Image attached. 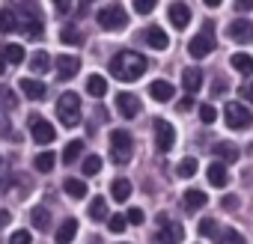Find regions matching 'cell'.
<instances>
[{
  "mask_svg": "<svg viewBox=\"0 0 253 244\" xmlns=\"http://www.w3.org/2000/svg\"><path fill=\"white\" fill-rule=\"evenodd\" d=\"M6 72V60H3V54H0V75Z\"/></svg>",
  "mask_w": 253,
  "mask_h": 244,
  "instance_id": "f907efd6",
  "label": "cell"
},
{
  "mask_svg": "<svg viewBox=\"0 0 253 244\" xmlns=\"http://www.w3.org/2000/svg\"><path fill=\"white\" fill-rule=\"evenodd\" d=\"M182 86H185L188 95H197L200 86H203V72L200 69H185L182 72Z\"/></svg>",
  "mask_w": 253,
  "mask_h": 244,
  "instance_id": "ac0fdd59",
  "label": "cell"
},
{
  "mask_svg": "<svg viewBox=\"0 0 253 244\" xmlns=\"http://www.w3.org/2000/svg\"><path fill=\"white\" fill-rule=\"evenodd\" d=\"M21 12H24V18L18 21V30H24L30 39H42L45 27H42V18L36 15V9L33 6H21Z\"/></svg>",
  "mask_w": 253,
  "mask_h": 244,
  "instance_id": "30bf717a",
  "label": "cell"
},
{
  "mask_svg": "<svg viewBox=\"0 0 253 244\" xmlns=\"http://www.w3.org/2000/svg\"><path fill=\"white\" fill-rule=\"evenodd\" d=\"M30 69H33V72H39V75H45V72L51 69V57H48V54H42V51H39V54H33V57H30Z\"/></svg>",
  "mask_w": 253,
  "mask_h": 244,
  "instance_id": "d6a6232c",
  "label": "cell"
},
{
  "mask_svg": "<svg viewBox=\"0 0 253 244\" xmlns=\"http://www.w3.org/2000/svg\"><path fill=\"white\" fill-rule=\"evenodd\" d=\"M125 220H128V223H134V226H140V223L146 220V214H143L140 208H128V211H125Z\"/></svg>",
  "mask_w": 253,
  "mask_h": 244,
  "instance_id": "60d3db41",
  "label": "cell"
},
{
  "mask_svg": "<svg viewBox=\"0 0 253 244\" xmlns=\"http://www.w3.org/2000/svg\"><path fill=\"white\" fill-rule=\"evenodd\" d=\"M9 244H33V235H30L27 229H15V232L9 235Z\"/></svg>",
  "mask_w": 253,
  "mask_h": 244,
  "instance_id": "f35d334b",
  "label": "cell"
},
{
  "mask_svg": "<svg viewBox=\"0 0 253 244\" xmlns=\"http://www.w3.org/2000/svg\"><path fill=\"white\" fill-rule=\"evenodd\" d=\"M0 30H3V33H15V30H18V15H15V9H0Z\"/></svg>",
  "mask_w": 253,
  "mask_h": 244,
  "instance_id": "484cf974",
  "label": "cell"
},
{
  "mask_svg": "<svg viewBox=\"0 0 253 244\" xmlns=\"http://www.w3.org/2000/svg\"><path fill=\"white\" fill-rule=\"evenodd\" d=\"M116 110H119L122 119H134L140 113V98L134 92H119L116 95Z\"/></svg>",
  "mask_w": 253,
  "mask_h": 244,
  "instance_id": "7c38bea8",
  "label": "cell"
},
{
  "mask_svg": "<svg viewBox=\"0 0 253 244\" xmlns=\"http://www.w3.org/2000/svg\"><path fill=\"white\" fill-rule=\"evenodd\" d=\"M110 197H113L116 203H125V200L131 197V182L122 179V176H116V179L110 182Z\"/></svg>",
  "mask_w": 253,
  "mask_h": 244,
  "instance_id": "d6986e66",
  "label": "cell"
},
{
  "mask_svg": "<svg viewBox=\"0 0 253 244\" xmlns=\"http://www.w3.org/2000/svg\"><path fill=\"white\" fill-rule=\"evenodd\" d=\"M81 170H84V176H95V173H101V158H98V155H86Z\"/></svg>",
  "mask_w": 253,
  "mask_h": 244,
  "instance_id": "e575fe53",
  "label": "cell"
},
{
  "mask_svg": "<svg viewBox=\"0 0 253 244\" xmlns=\"http://www.w3.org/2000/svg\"><path fill=\"white\" fill-rule=\"evenodd\" d=\"M30 134H33V140H36V143H42V146L54 143V137H57L54 125H51L48 119H42L39 113H33V116H30Z\"/></svg>",
  "mask_w": 253,
  "mask_h": 244,
  "instance_id": "ba28073f",
  "label": "cell"
},
{
  "mask_svg": "<svg viewBox=\"0 0 253 244\" xmlns=\"http://www.w3.org/2000/svg\"><path fill=\"white\" fill-rule=\"evenodd\" d=\"M241 95H244V98H247V101H253V83H247V86H244V89H241Z\"/></svg>",
  "mask_w": 253,
  "mask_h": 244,
  "instance_id": "c3c4849f",
  "label": "cell"
},
{
  "mask_svg": "<svg viewBox=\"0 0 253 244\" xmlns=\"http://www.w3.org/2000/svg\"><path fill=\"white\" fill-rule=\"evenodd\" d=\"M206 176H209V182H211V185H217V188H223V185L229 182V176H226V167H223V164H217V161H214V164H209Z\"/></svg>",
  "mask_w": 253,
  "mask_h": 244,
  "instance_id": "603a6c76",
  "label": "cell"
},
{
  "mask_svg": "<svg viewBox=\"0 0 253 244\" xmlns=\"http://www.w3.org/2000/svg\"><path fill=\"white\" fill-rule=\"evenodd\" d=\"M206 203H209V197L203 191H185V208L194 211V208H203Z\"/></svg>",
  "mask_w": 253,
  "mask_h": 244,
  "instance_id": "f546056e",
  "label": "cell"
},
{
  "mask_svg": "<svg viewBox=\"0 0 253 244\" xmlns=\"http://www.w3.org/2000/svg\"><path fill=\"white\" fill-rule=\"evenodd\" d=\"M152 128H155V146L158 152H170L176 143V128L170 125L167 119H152Z\"/></svg>",
  "mask_w": 253,
  "mask_h": 244,
  "instance_id": "52a82bcc",
  "label": "cell"
},
{
  "mask_svg": "<svg viewBox=\"0 0 253 244\" xmlns=\"http://www.w3.org/2000/svg\"><path fill=\"white\" fill-rule=\"evenodd\" d=\"M63 191H66L72 200H84V197H86V185H84V179H75V176H69V179L63 182Z\"/></svg>",
  "mask_w": 253,
  "mask_h": 244,
  "instance_id": "7402d4cb",
  "label": "cell"
},
{
  "mask_svg": "<svg viewBox=\"0 0 253 244\" xmlns=\"http://www.w3.org/2000/svg\"><path fill=\"white\" fill-rule=\"evenodd\" d=\"M149 95H152L155 101H170L176 92H173V83H170V81H152V83H149Z\"/></svg>",
  "mask_w": 253,
  "mask_h": 244,
  "instance_id": "ffe728a7",
  "label": "cell"
},
{
  "mask_svg": "<svg viewBox=\"0 0 253 244\" xmlns=\"http://www.w3.org/2000/svg\"><path fill=\"white\" fill-rule=\"evenodd\" d=\"M54 164H57V155H54V152H39L36 161H33V167H36L39 173H51Z\"/></svg>",
  "mask_w": 253,
  "mask_h": 244,
  "instance_id": "f1b7e54d",
  "label": "cell"
},
{
  "mask_svg": "<svg viewBox=\"0 0 253 244\" xmlns=\"http://www.w3.org/2000/svg\"><path fill=\"white\" fill-rule=\"evenodd\" d=\"M235 205H238L235 197H223V208H235Z\"/></svg>",
  "mask_w": 253,
  "mask_h": 244,
  "instance_id": "7dc6e473",
  "label": "cell"
},
{
  "mask_svg": "<svg viewBox=\"0 0 253 244\" xmlns=\"http://www.w3.org/2000/svg\"><path fill=\"white\" fill-rule=\"evenodd\" d=\"M128 24V12L122 9V3H110L104 9H98V27L107 30V33H116V30H125Z\"/></svg>",
  "mask_w": 253,
  "mask_h": 244,
  "instance_id": "277c9868",
  "label": "cell"
},
{
  "mask_svg": "<svg viewBox=\"0 0 253 244\" xmlns=\"http://www.w3.org/2000/svg\"><path fill=\"white\" fill-rule=\"evenodd\" d=\"M75 235H78V220L69 217V220H63L60 229H57V244H72Z\"/></svg>",
  "mask_w": 253,
  "mask_h": 244,
  "instance_id": "44dd1931",
  "label": "cell"
},
{
  "mask_svg": "<svg viewBox=\"0 0 253 244\" xmlns=\"http://www.w3.org/2000/svg\"><path fill=\"white\" fill-rule=\"evenodd\" d=\"M57 119L63 122L66 128H75L81 122V95L75 92H63L57 101Z\"/></svg>",
  "mask_w": 253,
  "mask_h": 244,
  "instance_id": "3957f363",
  "label": "cell"
},
{
  "mask_svg": "<svg viewBox=\"0 0 253 244\" xmlns=\"http://www.w3.org/2000/svg\"><path fill=\"white\" fill-rule=\"evenodd\" d=\"M229 39L232 42H250L253 39V21H247V18H235L232 24H229Z\"/></svg>",
  "mask_w": 253,
  "mask_h": 244,
  "instance_id": "5bb4252c",
  "label": "cell"
},
{
  "mask_svg": "<svg viewBox=\"0 0 253 244\" xmlns=\"http://www.w3.org/2000/svg\"><path fill=\"white\" fill-rule=\"evenodd\" d=\"M30 223H33L36 229H48V226H51V214H48V208L33 205V208H30Z\"/></svg>",
  "mask_w": 253,
  "mask_h": 244,
  "instance_id": "d4e9b609",
  "label": "cell"
},
{
  "mask_svg": "<svg viewBox=\"0 0 253 244\" xmlns=\"http://www.w3.org/2000/svg\"><path fill=\"white\" fill-rule=\"evenodd\" d=\"M60 39H63L66 45H81V42H84V36H81V30H78V27H63Z\"/></svg>",
  "mask_w": 253,
  "mask_h": 244,
  "instance_id": "8d00e7d4",
  "label": "cell"
},
{
  "mask_svg": "<svg viewBox=\"0 0 253 244\" xmlns=\"http://www.w3.org/2000/svg\"><path fill=\"white\" fill-rule=\"evenodd\" d=\"M146 72V57H140L137 51H119L110 60V75L122 83H134L140 81V75Z\"/></svg>",
  "mask_w": 253,
  "mask_h": 244,
  "instance_id": "6da1fadb",
  "label": "cell"
},
{
  "mask_svg": "<svg viewBox=\"0 0 253 244\" xmlns=\"http://www.w3.org/2000/svg\"><path fill=\"white\" fill-rule=\"evenodd\" d=\"M81 155H84V140H72V143H66V149H63V164H75Z\"/></svg>",
  "mask_w": 253,
  "mask_h": 244,
  "instance_id": "4316f807",
  "label": "cell"
},
{
  "mask_svg": "<svg viewBox=\"0 0 253 244\" xmlns=\"http://www.w3.org/2000/svg\"><path fill=\"white\" fill-rule=\"evenodd\" d=\"M223 244H247V241H244V238H241L235 229H226V238H223Z\"/></svg>",
  "mask_w": 253,
  "mask_h": 244,
  "instance_id": "ee69618b",
  "label": "cell"
},
{
  "mask_svg": "<svg viewBox=\"0 0 253 244\" xmlns=\"http://www.w3.org/2000/svg\"><path fill=\"white\" fill-rule=\"evenodd\" d=\"M211 36H214V24L206 21V24H203V33L188 42V54H191L194 60H206V57L211 54V48H214V39H211Z\"/></svg>",
  "mask_w": 253,
  "mask_h": 244,
  "instance_id": "8992f818",
  "label": "cell"
},
{
  "mask_svg": "<svg viewBox=\"0 0 253 244\" xmlns=\"http://www.w3.org/2000/svg\"><path fill=\"white\" fill-rule=\"evenodd\" d=\"M21 92L27 95V98H33V101H42L45 95H48V89H45V83L42 81H36V78H21Z\"/></svg>",
  "mask_w": 253,
  "mask_h": 244,
  "instance_id": "e0dca14e",
  "label": "cell"
},
{
  "mask_svg": "<svg viewBox=\"0 0 253 244\" xmlns=\"http://www.w3.org/2000/svg\"><path fill=\"white\" fill-rule=\"evenodd\" d=\"M143 42L149 45V48H155V51H164L167 45H170V39H167V33L158 27V24H152V27H146V33H143Z\"/></svg>",
  "mask_w": 253,
  "mask_h": 244,
  "instance_id": "2e32d148",
  "label": "cell"
},
{
  "mask_svg": "<svg viewBox=\"0 0 253 244\" xmlns=\"http://www.w3.org/2000/svg\"><path fill=\"white\" fill-rule=\"evenodd\" d=\"M214 232H217V223L211 217H203L200 220V235H214Z\"/></svg>",
  "mask_w": 253,
  "mask_h": 244,
  "instance_id": "7bdbcfd3",
  "label": "cell"
},
{
  "mask_svg": "<svg viewBox=\"0 0 253 244\" xmlns=\"http://www.w3.org/2000/svg\"><path fill=\"white\" fill-rule=\"evenodd\" d=\"M107 226H110V232H125L128 220H125V214H110L107 217Z\"/></svg>",
  "mask_w": 253,
  "mask_h": 244,
  "instance_id": "74e56055",
  "label": "cell"
},
{
  "mask_svg": "<svg viewBox=\"0 0 253 244\" xmlns=\"http://www.w3.org/2000/svg\"><path fill=\"white\" fill-rule=\"evenodd\" d=\"M0 107H6V110H15L18 107V98L9 86H0Z\"/></svg>",
  "mask_w": 253,
  "mask_h": 244,
  "instance_id": "836d02e7",
  "label": "cell"
},
{
  "mask_svg": "<svg viewBox=\"0 0 253 244\" xmlns=\"http://www.w3.org/2000/svg\"><path fill=\"white\" fill-rule=\"evenodd\" d=\"M200 119L206 122V125H211V122L217 119V110H214L211 104H200Z\"/></svg>",
  "mask_w": 253,
  "mask_h": 244,
  "instance_id": "ab89813d",
  "label": "cell"
},
{
  "mask_svg": "<svg viewBox=\"0 0 253 244\" xmlns=\"http://www.w3.org/2000/svg\"><path fill=\"white\" fill-rule=\"evenodd\" d=\"M155 9V0H134V12H140V15H149Z\"/></svg>",
  "mask_w": 253,
  "mask_h": 244,
  "instance_id": "b9f144b4",
  "label": "cell"
},
{
  "mask_svg": "<svg viewBox=\"0 0 253 244\" xmlns=\"http://www.w3.org/2000/svg\"><path fill=\"white\" fill-rule=\"evenodd\" d=\"M229 63H232V69L241 72V75H250V72H253V57H250V54H232Z\"/></svg>",
  "mask_w": 253,
  "mask_h": 244,
  "instance_id": "83f0119b",
  "label": "cell"
},
{
  "mask_svg": "<svg viewBox=\"0 0 253 244\" xmlns=\"http://www.w3.org/2000/svg\"><path fill=\"white\" fill-rule=\"evenodd\" d=\"M131 155H134V137L122 128H113L110 131V158H113V164H128Z\"/></svg>",
  "mask_w": 253,
  "mask_h": 244,
  "instance_id": "7a4b0ae2",
  "label": "cell"
},
{
  "mask_svg": "<svg viewBox=\"0 0 253 244\" xmlns=\"http://www.w3.org/2000/svg\"><path fill=\"white\" fill-rule=\"evenodd\" d=\"M211 89H214V95H217V92H223V89H226V81H223V78H214Z\"/></svg>",
  "mask_w": 253,
  "mask_h": 244,
  "instance_id": "bcb514c9",
  "label": "cell"
},
{
  "mask_svg": "<svg viewBox=\"0 0 253 244\" xmlns=\"http://www.w3.org/2000/svg\"><path fill=\"white\" fill-rule=\"evenodd\" d=\"M235 9H238V12H250V9H253V0H238Z\"/></svg>",
  "mask_w": 253,
  "mask_h": 244,
  "instance_id": "f6af8a7d",
  "label": "cell"
},
{
  "mask_svg": "<svg viewBox=\"0 0 253 244\" xmlns=\"http://www.w3.org/2000/svg\"><path fill=\"white\" fill-rule=\"evenodd\" d=\"M158 226H161V232H158V244H182V238H185L182 223L167 220L164 214H158Z\"/></svg>",
  "mask_w": 253,
  "mask_h": 244,
  "instance_id": "9c48e42d",
  "label": "cell"
},
{
  "mask_svg": "<svg viewBox=\"0 0 253 244\" xmlns=\"http://www.w3.org/2000/svg\"><path fill=\"white\" fill-rule=\"evenodd\" d=\"M211 152H214V161H217V164H232V161H238V146L229 143V140H217Z\"/></svg>",
  "mask_w": 253,
  "mask_h": 244,
  "instance_id": "9a60e30c",
  "label": "cell"
},
{
  "mask_svg": "<svg viewBox=\"0 0 253 244\" xmlns=\"http://www.w3.org/2000/svg\"><path fill=\"white\" fill-rule=\"evenodd\" d=\"M223 119H226V125H229L232 131H244V128L253 125V113H250L241 101H229V104L223 107Z\"/></svg>",
  "mask_w": 253,
  "mask_h": 244,
  "instance_id": "5b68a950",
  "label": "cell"
},
{
  "mask_svg": "<svg viewBox=\"0 0 253 244\" xmlns=\"http://www.w3.org/2000/svg\"><path fill=\"white\" fill-rule=\"evenodd\" d=\"M197 167H200V164H197L194 158H182V161H179V167H176V173H179L182 179H191V176L197 173Z\"/></svg>",
  "mask_w": 253,
  "mask_h": 244,
  "instance_id": "d590c367",
  "label": "cell"
},
{
  "mask_svg": "<svg viewBox=\"0 0 253 244\" xmlns=\"http://www.w3.org/2000/svg\"><path fill=\"white\" fill-rule=\"evenodd\" d=\"M86 92L95 95V98L107 95V81H104L101 75H89V78H86Z\"/></svg>",
  "mask_w": 253,
  "mask_h": 244,
  "instance_id": "cb8c5ba5",
  "label": "cell"
},
{
  "mask_svg": "<svg viewBox=\"0 0 253 244\" xmlns=\"http://www.w3.org/2000/svg\"><path fill=\"white\" fill-rule=\"evenodd\" d=\"M89 217H92V220H104V217H107V200H104V197H95V200L89 203Z\"/></svg>",
  "mask_w": 253,
  "mask_h": 244,
  "instance_id": "4dcf8cb0",
  "label": "cell"
},
{
  "mask_svg": "<svg viewBox=\"0 0 253 244\" xmlns=\"http://www.w3.org/2000/svg\"><path fill=\"white\" fill-rule=\"evenodd\" d=\"M167 18H170V24H173L176 30H185V27L191 24V9H188V3H182V0L170 3V9H167Z\"/></svg>",
  "mask_w": 253,
  "mask_h": 244,
  "instance_id": "4fadbf2b",
  "label": "cell"
},
{
  "mask_svg": "<svg viewBox=\"0 0 253 244\" xmlns=\"http://www.w3.org/2000/svg\"><path fill=\"white\" fill-rule=\"evenodd\" d=\"M54 69H57V78H60V81H72V78L81 72V60L72 57V54H60V57L54 60Z\"/></svg>",
  "mask_w": 253,
  "mask_h": 244,
  "instance_id": "8fae6325",
  "label": "cell"
},
{
  "mask_svg": "<svg viewBox=\"0 0 253 244\" xmlns=\"http://www.w3.org/2000/svg\"><path fill=\"white\" fill-rule=\"evenodd\" d=\"M0 54H3L6 63H21V60H24V48L15 45V42H12V45H3V51H0Z\"/></svg>",
  "mask_w": 253,
  "mask_h": 244,
  "instance_id": "1f68e13d",
  "label": "cell"
},
{
  "mask_svg": "<svg viewBox=\"0 0 253 244\" xmlns=\"http://www.w3.org/2000/svg\"><path fill=\"white\" fill-rule=\"evenodd\" d=\"M9 220H12V214H9V211H0V226H6Z\"/></svg>",
  "mask_w": 253,
  "mask_h": 244,
  "instance_id": "681fc988",
  "label": "cell"
}]
</instances>
